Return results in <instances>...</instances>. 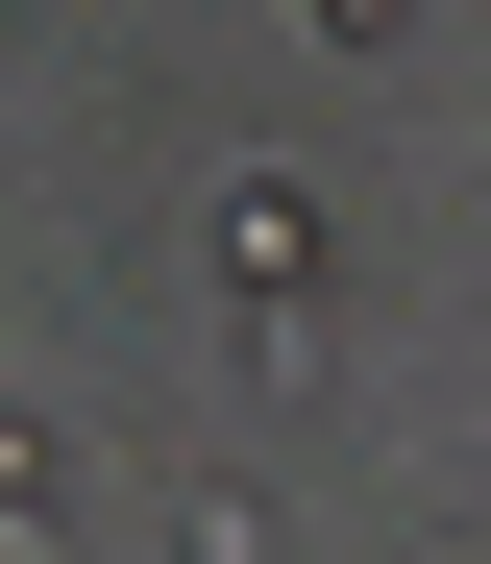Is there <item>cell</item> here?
I'll list each match as a JSON object with an SVG mask.
<instances>
[{
	"instance_id": "cell-1",
	"label": "cell",
	"mask_w": 491,
	"mask_h": 564,
	"mask_svg": "<svg viewBox=\"0 0 491 564\" xmlns=\"http://www.w3.org/2000/svg\"><path fill=\"white\" fill-rule=\"evenodd\" d=\"M196 270H222V319H246V344H270V319H320V197H295V172H222Z\"/></svg>"
},
{
	"instance_id": "cell-2",
	"label": "cell",
	"mask_w": 491,
	"mask_h": 564,
	"mask_svg": "<svg viewBox=\"0 0 491 564\" xmlns=\"http://www.w3.org/2000/svg\"><path fill=\"white\" fill-rule=\"evenodd\" d=\"M74 516V442H50V393H0V540H50Z\"/></svg>"
},
{
	"instance_id": "cell-4",
	"label": "cell",
	"mask_w": 491,
	"mask_h": 564,
	"mask_svg": "<svg viewBox=\"0 0 491 564\" xmlns=\"http://www.w3.org/2000/svg\"><path fill=\"white\" fill-rule=\"evenodd\" d=\"M295 25H320V50H393V25H418V0H295Z\"/></svg>"
},
{
	"instance_id": "cell-3",
	"label": "cell",
	"mask_w": 491,
	"mask_h": 564,
	"mask_svg": "<svg viewBox=\"0 0 491 564\" xmlns=\"http://www.w3.org/2000/svg\"><path fill=\"white\" fill-rule=\"evenodd\" d=\"M172 564H270V516H246V491H196V516H172Z\"/></svg>"
}]
</instances>
